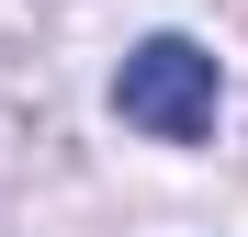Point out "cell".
<instances>
[{
	"label": "cell",
	"instance_id": "6da1fadb",
	"mask_svg": "<svg viewBox=\"0 0 248 237\" xmlns=\"http://www.w3.org/2000/svg\"><path fill=\"white\" fill-rule=\"evenodd\" d=\"M215 102H226V79H215V57H203L192 34H147V46L113 68V113L147 125V136H170V147L215 136Z\"/></svg>",
	"mask_w": 248,
	"mask_h": 237
}]
</instances>
